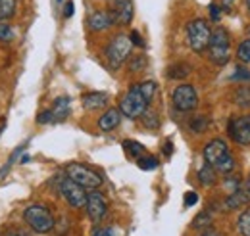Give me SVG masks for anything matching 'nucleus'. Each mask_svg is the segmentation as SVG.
<instances>
[{"instance_id":"f257e3e1","label":"nucleus","mask_w":250,"mask_h":236,"mask_svg":"<svg viewBox=\"0 0 250 236\" xmlns=\"http://www.w3.org/2000/svg\"><path fill=\"white\" fill-rule=\"evenodd\" d=\"M204 159L208 165H212L218 173L229 175L235 169V157L231 156L227 142L223 138H212L206 146H204Z\"/></svg>"},{"instance_id":"f03ea898","label":"nucleus","mask_w":250,"mask_h":236,"mask_svg":"<svg viewBox=\"0 0 250 236\" xmlns=\"http://www.w3.org/2000/svg\"><path fill=\"white\" fill-rule=\"evenodd\" d=\"M23 221L37 235H48L56 227V219H54L52 211L42 204H33V206L25 207Z\"/></svg>"},{"instance_id":"7ed1b4c3","label":"nucleus","mask_w":250,"mask_h":236,"mask_svg":"<svg viewBox=\"0 0 250 236\" xmlns=\"http://www.w3.org/2000/svg\"><path fill=\"white\" fill-rule=\"evenodd\" d=\"M131 48H133V44H131L127 35L120 33V35L112 37L110 42L104 48V56H106V61H108V67L114 69V71L120 69L131 56Z\"/></svg>"},{"instance_id":"20e7f679","label":"nucleus","mask_w":250,"mask_h":236,"mask_svg":"<svg viewBox=\"0 0 250 236\" xmlns=\"http://www.w3.org/2000/svg\"><path fill=\"white\" fill-rule=\"evenodd\" d=\"M208 58L216 65H225L231 59V42L225 27H216L212 31L210 44H208Z\"/></svg>"},{"instance_id":"39448f33","label":"nucleus","mask_w":250,"mask_h":236,"mask_svg":"<svg viewBox=\"0 0 250 236\" xmlns=\"http://www.w3.org/2000/svg\"><path fill=\"white\" fill-rule=\"evenodd\" d=\"M210 35H212V29H210L208 21L202 20V18L192 20L187 23V44L188 48L196 54H202L204 50H208Z\"/></svg>"},{"instance_id":"423d86ee","label":"nucleus","mask_w":250,"mask_h":236,"mask_svg":"<svg viewBox=\"0 0 250 236\" xmlns=\"http://www.w3.org/2000/svg\"><path fill=\"white\" fill-rule=\"evenodd\" d=\"M65 177L77 182L79 186H83L85 190H98L104 182V178L96 171H93L91 167H87L83 163H75V161L65 165Z\"/></svg>"},{"instance_id":"0eeeda50","label":"nucleus","mask_w":250,"mask_h":236,"mask_svg":"<svg viewBox=\"0 0 250 236\" xmlns=\"http://www.w3.org/2000/svg\"><path fill=\"white\" fill-rule=\"evenodd\" d=\"M146 110H148V102L143 96V92L139 89V83H137L124 94V98L120 102V112H122V116L129 119H141V116Z\"/></svg>"},{"instance_id":"6e6552de","label":"nucleus","mask_w":250,"mask_h":236,"mask_svg":"<svg viewBox=\"0 0 250 236\" xmlns=\"http://www.w3.org/2000/svg\"><path fill=\"white\" fill-rule=\"evenodd\" d=\"M171 104L177 112L187 114V112H194L198 106V92L192 85H177L173 92H171Z\"/></svg>"},{"instance_id":"1a4fd4ad","label":"nucleus","mask_w":250,"mask_h":236,"mask_svg":"<svg viewBox=\"0 0 250 236\" xmlns=\"http://www.w3.org/2000/svg\"><path fill=\"white\" fill-rule=\"evenodd\" d=\"M58 188H60L62 198L71 207H75V209L85 207V204H87V190H85L83 186H79V184H77V182H73L71 178L62 177L60 178Z\"/></svg>"},{"instance_id":"9d476101","label":"nucleus","mask_w":250,"mask_h":236,"mask_svg":"<svg viewBox=\"0 0 250 236\" xmlns=\"http://www.w3.org/2000/svg\"><path fill=\"white\" fill-rule=\"evenodd\" d=\"M85 209H87L89 219L98 225V223L106 217V213H108V200L104 198L102 192L91 190V192H87V204H85Z\"/></svg>"},{"instance_id":"9b49d317","label":"nucleus","mask_w":250,"mask_h":236,"mask_svg":"<svg viewBox=\"0 0 250 236\" xmlns=\"http://www.w3.org/2000/svg\"><path fill=\"white\" fill-rule=\"evenodd\" d=\"M229 137L233 138V142H237L239 146H249L250 144V116H241L229 121L227 125Z\"/></svg>"},{"instance_id":"f8f14e48","label":"nucleus","mask_w":250,"mask_h":236,"mask_svg":"<svg viewBox=\"0 0 250 236\" xmlns=\"http://www.w3.org/2000/svg\"><path fill=\"white\" fill-rule=\"evenodd\" d=\"M87 25L93 33H102V31L110 29L112 25H116V20H114V14L108 12V10H98L93 12L87 20Z\"/></svg>"},{"instance_id":"ddd939ff","label":"nucleus","mask_w":250,"mask_h":236,"mask_svg":"<svg viewBox=\"0 0 250 236\" xmlns=\"http://www.w3.org/2000/svg\"><path fill=\"white\" fill-rule=\"evenodd\" d=\"M112 14L116 20V25H129L133 21V14H135L133 0H114Z\"/></svg>"},{"instance_id":"4468645a","label":"nucleus","mask_w":250,"mask_h":236,"mask_svg":"<svg viewBox=\"0 0 250 236\" xmlns=\"http://www.w3.org/2000/svg\"><path fill=\"white\" fill-rule=\"evenodd\" d=\"M122 112H120V108H110V110H106L100 118H98V129L102 131V133H110V131H114L116 127H120V123H122Z\"/></svg>"},{"instance_id":"2eb2a0df","label":"nucleus","mask_w":250,"mask_h":236,"mask_svg":"<svg viewBox=\"0 0 250 236\" xmlns=\"http://www.w3.org/2000/svg\"><path fill=\"white\" fill-rule=\"evenodd\" d=\"M83 108L89 112H96L108 106V94L106 92H89L83 96Z\"/></svg>"},{"instance_id":"dca6fc26","label":"nucleus","mask_w":250,"mask_h":236,"mask_svg":"<svg viewBox=\"0 0 250 236\" xmlns=\"http://www.w3.org/2000/svg\"><path fill=\"white\" fill-rule=\"evenodd\" d=\"M69 106H71V98H69V96H60V98L54 100V106L50 108L54 123L63 121V119L69 116Z\"/></svg>"},{"instance_id":"f3484780","label":"nucleus","mask_w":250,"mask_h":236,"mask_svg":"<svg viewBox=\"0 0 250 236\" xmlns=\"http://www.w3.org/2000/svg\"><path fill=\"white\" fill-rule=\"evenodd\" d=\"M250 196L247 192V188H239L237 192H231L225 200V207L227 209H241L243 206H249Z\"/></svg>"},{"instance_id":"a211bd4d","label":"nucleus","mask_w":250,"mask_h":236,"mask_svg":"<svg viewBox=\"0 0 250 236\" xmlns=\"http://www.w3.org/2000/svg\"><path fill=\"white\" fill-rule=\"evenodd\" d=\"M188 75H190V65L185 61H177V63H171L167 67V77L173 79V81H181Z\"/></svg>"},{"instance_id":"6ab92c4d","label":"nucleus","mask_w":250,"mask_h":236,"mask_svg":"<svg viewBox=\"0 0 250 236\" xmlns=\"http://www.w3.org/2000/svg\"><path fill=\"white\" fill-rule=\"evenodd\" d=\"M233 100L239 108L250 110V85H239L233 92Z\"/></svg>"},{"instance_id":"aec40b11","label":"nucleus","mask_w":250,"mask_h":236,"mask_svg":"<svg viewBox=\"0 0 250 236\" xmlns=\"http://www.w3.org/2000/svg\"><path fill=\"white\" fill-rule=\"evenodd\" d=\"M216 169L212 167V165H202L200 169H198V180H200V184H204V186H212V184H216Z\"/></svg>"},{"instance_id":"412c9836","label":"nucleus","mask_w":250,"mask_h":236,"mask_svg":"<svg viewBox=\"0 0 250 236\" xmlns=\"http://www.w3.org/2000/svg\"><path fill=\"white\" fill-rule=\"evenodd\" d=\"M18 0H0V21H8L16 16Z\"/></svg>"},{"instance_id":"4be33fe9","label":"nucleus","mask_w":250,"mask_h":236,"mask_svg":"<svg viewBox=\"0 0 250 236\" xmlns=\"http://www.w3.org/2000/svg\"><path fill=\"white\" fill-rule=\"evenodd\" d=\"M124 150L125 154L129 157H133V159H139L145 154V146L141 142H137V140H124Z\"/></svg>"},{"instance_id":"5701e85b","label":"nucleus","mask_w":250,"mask_h":236,"mask_svg":"<svg viewBox=\"0 0 250 236\" xmlns=\"http://www.w3.org/2000/svg\"><path fill=\"white\" fill-rule=\"evenodd\" d=\"M237 231L241 236H250V207L245 209L237 219Z\"/></svg>"},{"instance_id":"b1692460","label":"nucleus","mask_w":250,"mask_h":236,"mask_svg":"<svg viewBox=\"0 0 250 236\" xmlns=\"http://www.w3.org/2000/svg\"><path fill=\"white\" fill-rule=\"evenodd\" d=\"M212 215H210V211H200L194 219H192V229H198V231H204V229H208L210 225H212Z\"/></svg>"},{"instance_id":"393cba45","label":"nucleus","mask_w":250,"mask_h":236,"mask_svg":"<svg viewBox=\"0 0 250 236\" xmlns=\"http://www.w3.org/2000/svg\"><path fill=\"white\" fill-rule=\"evenodd\" d=\"M208 118L206 116H194V118L188 121V131L192 133H204L208 129Z\"/></svg>"},{"instance_id":"a878e982","label":"nucleus","mask_w":250,"mask_h":236,"mask_svg":"<svg viewBox=\"0 0 250 236\" xmlns=\"http://www.w3.org/2000/svg\"><path fill=\"white\" fill-rule=\"evenodd\" d=\"M141 121H143V125L146 127V129H150V131H154L160 127V118H158L156 112H152V110H146L143 116H141Z\"/></svg>"},{"instance_id":"bb28decb","label":"nucleus","mask_w":250,"mask_h":236,"mask_svg":"<svg viewBox=\"0 0 250 236\" xmlns=\"http://www.w3.org/2000/svg\"><path fill=\"white\" fill-rule=\"evenodd\" d=\"M139 89L143 92V96L146 98V102L150 104L152 102V98H154V94H156V83L154 81H143V83H139Z\"/></svg>"},{"instance_id":"cd10ccee","label":"nucleus","mask_w":250,"mask_h":236,"mask_svg":"<svg viewBox=\"0 0 250 236\" xmlns=\"http://www.w3.org/2000/svg\"><path fill=\"white\" fill-rule=\"evenodd\" d=\"M16 39V31L12 27V23L0 21V42H12Z\"/></svg>"},{"instance_id":"c85d7f7f","label":"nucleus","mask_w":250,"mask_h":236,"mask_svg":"<svg viewBox=\"0 0 250 236\" xmlns=\"http://www.w3.org/2000/svg\"><path fill=\"white\" fill-rule=\"evenodd\" d=\"M137 165H139V169H143V171H154L158 167V159L154 156H143V157L137 159Z\"/></svg>"},{"instance_id":"c756f323","label":"nucleus","mask_w":250,"mask_h":236,"mask_svg":"<svg viewBox=\"0 0 250 236\" xmlns=\"http://www.w3.org/2000/svg\"><path fill=\"white\" fill-rule=\"evenodd\" d=\"M129 69L131 71H143L145 67H146V56H143V54H135V56H129Z\"/></svg>"},{"instance_id":"7c9ffc66","label":"nucleus","mask_w":250,"mask_h":236,"mask_svg":"<svg viewBox=\"0 0 250 236\" xmlns=\"http://www.w3.org/2000/svg\"><path fill=\"white\" fill-rule=\"evenodd\" d=\"M237 58L243 63H250V39L243 40L239 46H237Z\"/></svg>"},{"instance_id":"2f4dec72","label":"nucleus","mask_w":250,"mask_h":236,"mask_svg":"<svg viewBox=\"0 0 250 236\" xmlns=\"http://www.w3.org/2000/svg\"><path fill=\"white\" fill-rule=\"evenodd\" d=\"M231 81H239L241 85H249L250 83V71L247 67H237L235 73L231 75Z\"/></svg>"},{"instance_id":"473e14b6","label":"nucleus","mask_w":250,"mask_h":236,"mask_svg":"<svg viewBox=\"0 0 250 236\" xmlns=\"http://www.w3.org/2000/svg\"><path fill=\"white\" fill-rule=\"evenodd\" d=\"M25 146H27V144H21V146H18V148H16V152H14L12 156H10V159H8V163H6V165H4L2 169H0V178L4 177V173H6V171H8V169H10V167H12L14 163H16V159H18V157L21 156V152L25 150Z\"/></svg>"},{"instance_id":"72a5a7b5","label":"nucleus","mask_w":250,"mask_h":236,"mask_svg":"<svg viewBox=\"0 0 250 236\" xmlns=\"http://www.w3.org/2000/svg\"><path fill=\"white\" fill-rule=\"evenodd\" d=\"M129 40H131V44H133V46L145 48V40H143V37H141V33H139V31H131V33H129Z\"/></svg>"},{"instance_id":"f704fd0d","label":"nucleus","mask_w":250,"mask_h":236,"mask_svg":"<svg viewBox=\"0 0 250 236\" xmlns=\"http://www.w3.org/2000/svg\"><path fill=\"white\" fill-rule=\"evenodd\" d=\"M37 123L39 125H46V123H54V118H52V112L50 110H44L37 116Z\"/></svg>"},{"instance_id":"c9c22d12","label":"nucleus","mask_w":250,"mask_h":236,"mask_svg":"<svg viewBox=\"0 0 250 236\" xmlns=\"http://www.w3.org/2000/svg\"><path fill=\"white\" fill-rule=\"evenodd\" d=\"M196 202H198V194H196V192L190 190V192L185 194V207H192Z\"/></svg>"},{"instance_id":"e433bc0d","label":"nucleus","mask_w":250,"mask_h":236,"mask_svg":"<svg viewBox=\"0 0 250 236\" xmlns=\"http://www.w3.org/2000/svg\"><path fill=\"white\" fill-rule=\"evenodd\" d=\"M210 18H212V21H219V6L218 4H210Z\"/></svg>"},{"instance_id":"4c0bfd02","label":"nucleus","mask_w":250,"mask_h":236,"mask_svg":"<svg viewBox=\"0 0 250 236\" xmlns=\"http://www.w3.org/2000/svg\"><path fill=\"white\" fill-rule=\"evenodd\" d=\"M91 236H114V231L112 229H96Z\"/></svg>"},{"instance_id":"58836bf2","label":"nucleus","mask_w":250,"mask_h":236,"mask_svg":"<svg viewBox=\"0 0 250 236\" xmlns=\"http://www.w3.org/2000/svg\"><path fill=\"white\" fill-rule=\"evenodd\" d=\"M73 16V2L69 0L67 4H65V10H63V18H71Z\"/></svg>"},{"instance_id":"ea45409f","label":"nucleus","mask_w":250,"mask_h":236,"mask_svg":"<svg viewBox=\"0 0 250 236\" xmlns=\"http://www.w3.org/2000/svg\"><path fill=\"white\" fill-rule=\"evenodd\" d=\"M2 236H25L23 231H18V229H8Z\"/></svg>"},{"instance_id":"a19ab883","label":"nucleus","mask_w":250,"mask_h":236,"mask_svg":"<svg viewBox=\"0 0 250 236\" xmlns=\"http://www.w3.org/2000/svg\"><path fill=\"white\" fill-rule=\"evenodd\" d=\"M171 152H173V144H171V140H167V142L164 144V154L169 157V156H171Z\"/></svg>"},{"instance_id":"79ce46f5","label":"nucleus","mask_w":250,"mask_h":236,"mask_svg":"<svg viewBox=\"0 0 250 236\" xmlns=\"http://www.w3.org/2000/svg\"><path fill=\"white\" fill-rule=\"evenodd\" d=\"M245 188H247V192H249V196H250V175H249V178H247V186H245Z\"/></svg>"},{"instance_id":"37998d69","label":"nucleus","mask_w":250,"mask_h":236,"mask_svg":"<svg viewBox=\"0 0 250 236\" xmlns=\"http://www.w3.org/2000/svg\"><path fill=\"white\" fill-rule=\"evenodd\" d=\"M200 236H219V235H216V233H204V235H200Z\"/></svg>"},{"instance_id":"c03bdc74","label":"nucleus","mask_w":250,"mask_h":236,"mask_svg":"<svg viewBox=\"0 0 250 236\" xmlns=\"http://www.w3.org/2000/svg\"><path fill=\"white\" fill-rule=\"evenodd\" d=\"M247 6H249V12H250V0H247Z\"/></svg>"},{"instance_id":"a18cd8bd","label":"nucleus","mask_w":250,"mask_h":236,"mask_svg":"<svg viewBox=\"0 0 250 236\" xmlns=\"http://www.w3.org/2000/svg\"><path fill=\"white\" fill-rule=\"evenodd\" d=\"M2 131H4V125H2V127H0V135H2Z\"/></svg>"},{"instance_id":"49530a36","label":"nucleus","mask_w":250,"mask_h":236,"mask_svg":"<svg viewBox=\"0 0 250 236\" xmlns=\"http://www.w3.org/2000/svg\"><path fill=\"white\" fill-rule=\"evenodd\" d=\"M58 2H62V0H58Z\"/></svg>"},{"instance_id":"de8ad7c7","label":"nucleus","mask_w":250,"mask_h":236,"mask_svg":"<svg viewBox=\"0 0 250 236\" xmlns=\"http://www.w3.org/2000/svg\"><path fill=\"white\" fill-rule=\"evenodd\" d=\"M249 33H250V31H249Z\"/></svg>"}]
</instances>
